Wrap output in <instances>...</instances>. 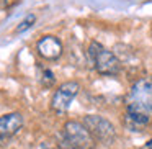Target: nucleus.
Listing matches in <instances>:
<instances>
[{"instance_id": "f257e3e1", "label": "nucleus", "mask_w": 152, "mask_h": 149, "mask_svg": "<svg viewBox=\"0 0 152 149\" xmlns=\"http://www.w3.org/2000/svg\"><path fill=\"white\" fill-rule=\"evenodd\" d=\"M126 110L144 115L152 112V76L141 77L132 84L126 97Z\"/></svg>"}, {"instance_id": "f03ea898", "label": "nucleus", "mask_w": 152, "mask_h": 149, "mask_svg": "<svg viewBox=\"0 0 152 149\" xmlns=\"http://www.w3.org/2000/svg\"><path fill=\"white\" fill-rule=\"evenodd\" d=\"M87 54H88V59L96 69V72L102 76H116L121 69V62L118 57L96 41L90 43Z\"/></svg>"}, {"instance_id": "7ed1b4c3", "label": "nucleus", "mask_w": 152, "mask_h": 149, "mask_svg": "<svg viewBox=\"0 0 152 149\" xmlns=\"http://www.w3.org/2000/svg\"><path fill=\"white\" fill-rule=\"evenodd\" d=\"M64 139L70 149H93L95 139L82 121L69 120L64 123Z\"/></svg>"}, {"instance_id": "20e7f679", "label": "nucleus", "mask_w": 152, "mask_h": 149, "mask_svg": "<svg viewBox=\"0 0 152 149\" xmlns=\"http://www.w3.org/2000/svg\"><path fill=\"white\" fill-rule=\"evenodd\" d=\"M79 92L80 84L75 80H67V82L61 84L51 97V110L56 112L57 115H64L70 108L74 98L79 95Z\"/></svg>"}, {"instance_id": "39448f33", "label": "nucleus", "mask_w": 152, "mask_h": 149, "mask_svg": "<svg viewBox=\"0 0 152 149\" xmlns=\"http://www.w3.org/2000/svg\"><path fill=\"white\" fill-rule=\"evenodd\" d=\"M83 126L90 131L93 139L102 142H110L116 136V129L110 120L100 115H85L82 120Z\"/></svg>"}, {"instance_id": "423d86ee", "label": "nucleus", "mask_w": 152, "mask_h": 149, "mask_svg": "<svg viewBox=\"0 0 152 149\" xmlns=\"http://www.w3.org/2000/svg\"><path fill=\"white\" fill-rule=\"evenodd\" d=\"M36 51L44 61H57L61 56H62V41L57 36H53V34H46V36L39 38L36 41Z\"/></svg>"}, {"instance_id": "0eeeda50", "label": "nucleus", "mask_w": 152, "mask_h": 149, "mask_svg": "<svg viewBox=\"0 0 152 149\" xmlns=\"http://www.w3.org/2000/svg\"><path fill=\"white\" fill-rule=\"evenodd\" d=\"M23 128V115L12 112L0 116V138H12Z\"/></svg>"}, {"instance_id": "6e6552de", "label": "nucleus", "mask_w": 152, "mask_h": 149, "mask_svg": "<svg viewBox=\"0 0 152 149\" xmlns=\"http://www.w3.org/2000/svg\"><path fill=\"white\" fill-rule=\"evenodd\" d=\"M124 125H126V128L131 129V131H142V129H144L145 126L149 125V115L126 110Z\"/></svg>"}, {"instance_id": "1a4fd4ad", "label": "nucleus", "mask_w": 152, "mask_h": 149, "mask_svg": "<svg viewBox=\"0 0 152 149\" xmlns=\"http://www.w3.org/2000/svg\"><path fill=\"white\" fill-rule=\"evenodd\" d=\"M36 23V15L34 13H28L26 17L23 18V20L18 23V26H17V33L20 34V33H25V31H28L33 25Z\"/></svg>"}, {"instance_id": "9d476101", "label": "nucleus", "mask_w": 152, "mask_h": 149, "mask_svg": "<svg viewBox=\"0 0 152 149\" xmlns=\"http://www.w3.org/2000/svg\"><path fill=\"white\" fill-rule=\"evenodd\" d=\"M41 84H43L44 87H51L54 84V80H56V77H54V72L51 69H48V67H44V69H41Z\"/></svg>"}, {"instance_id": "9b49d317", "label": "nucleus", "mask_w": 152, "mask_h": 149, "mask_svg": "<svg viewBox=\"0 0 152 149\" xmlns=\"http://www.w3.org/2000/svg\"><path fill=\"white\" fill-rule=\"evenodd\" d=\"M17 4H18V0H2V7L4 8H12Z\"/></svg>"}, {"instance_id": "f8f14e48", "label": "nucleus", "mask_w": 152, "mask_h": 149, "mask_svg": "<svg viewBox=\"0 0 152 149\" xmlns=\"http://www.w3.org/2000/svg\"><path fill=\"white\" fill-rule=\"evenodd\" d=\"M145 149H152V141H149L147 144H145Z\"/></svg>"}]
</instances>
